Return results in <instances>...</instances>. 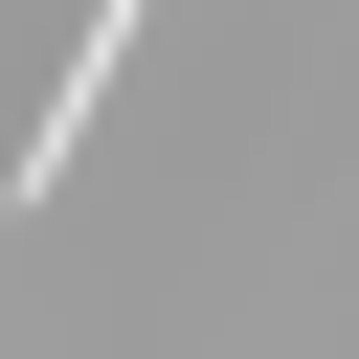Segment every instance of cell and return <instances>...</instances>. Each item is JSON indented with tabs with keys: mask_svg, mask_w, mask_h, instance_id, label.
Here are the masks:
<instances>
[{
	"mask_svg": "<svg viewBox=\"0 0 359 359\" xmlns=\"http://www.w3.org/2000/svg\"><path fill=\"white\" fill-rule=\"evenodd\" d=\"M112 67H135V22H90V45L45 67V135H22V180H0V202H67V157H90V112H112Z\"/></svg>",
	"mask_w": 359,
	"mask_h": 359,
	"instance_id": "6da1fadb",
	"label": "cell"
}]
</instances>
